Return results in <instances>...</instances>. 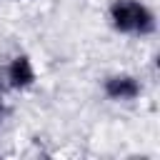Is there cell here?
<instances>
[{"label":"cell","mask_w":160,"mask_h":160,"mask_svg":"<svg viewBox=\"0 0 160 160\" xmlns=\"http://www.w3.org/2000/svg\"><path fill=\"white\" fill-rule=\"evenodd\" d=\"M108 20L118 35L128 38H148L158 30V18L142 0H112L108 5Z\"/></svg>","instance_id":"6da1fadb"},{"label":"cell","mask_w":160,"mask_h":160,"mask_svg":"<svg viewBox=\"0 0 160 160\" xmlns=\"http://www.w3.org/2000/svg\"><path fill=\"white\" fill-rule=\"evenodd\" d=\"M102 95L110 102H135L142 95V80L135 72H110L102 80Z\"/></svg>","instance_id":"7a4b0ae2"},{"label":"cell","mask_w":160,"mask_h":160,"mask_svg":"<svg viewBox=\"0 0 160 160\" xmlns=\"http://www.w3.org/2000/svg\"><path fill=\"white\" fill-rule=\"evenodd\" d=\"M2 78H5V85L15 92H25L30 90L35 82H38V70L30 60V55L25 52H18L8 60L5 70H2Z\"/></svg>","instance_id":"3957f363"},{"label":"cell","mask_w":160,"mask_h":160,"mask_svg":"<svg viewBox=\"0 0 160 160\" xmlns=\"http://www.w3.org/2000/svg\"><path fill=\"white\" fill-rule=\"evenodd\" d=\"M5 118H8V100H5V95L0 92V125H2Z\"/></svg>","instance_id":"277c9868"}]
</instances>
